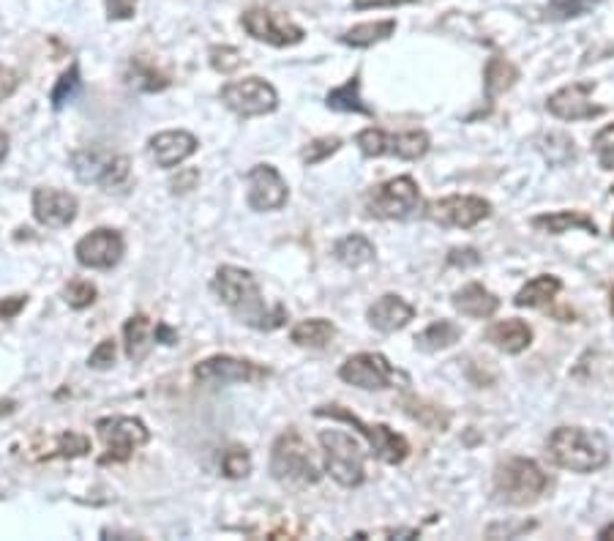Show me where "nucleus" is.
Here are the masks:
<instances>
[{
  "instance_id": "f257e3e1",
  "label": "nucleus",
  "mask_w": 614,
  "mask_h": 541,
  "mask_svg": "<svg viewBox=\"0 0 614 541\" xmlns=\"http://www.w3.org/2000/svg\"><path fill=\"white\" fill-rule=\"evenodd\" d=\"M213 290L232 315L257 331H276L287 323V309L282 304L268 307L257 279L246 268L222 266L213 276Z\"/></svg>"
},
{
  "instance_id": "f03ea898",
  "label": "nucleus",
  "mask_w": 614,
  "mask_h": 541,
  "mask_svg": "<svg viewBox=\"0 0 614 541\" xmlns=\"http://www.w3.org/2000/svg\"><path fill=\"white\" fill-rule=\"evenodd\" d=\"M557 468L571 473H598L609 465V443L601 432L584 427H557L546 440Z\"/></svg>"
},
{
  "instance_id": "7ed1b4c3",
  "label": "nucleus",
  "mask_w": 614,
  "mask_h": 541,
  "mask_svg": "<svg viewBox=\"0 0 614 541\" xmlns=\"http://www.w3.org/2000/svg\"><path fill=\"white\" fill-rule=\"evenodd\" d=\"M549 490H552L549 473L527 457H511L494 470V495L508 506H533Z\"/></svg>"
},
{
  "instance_id": "20e7f679",
  "label": "nucleus",
  "mask_w": 614,
  "mask_h": 541,
  "mask_svg": "<svg viewBox=\"0 0 614 541\" xmlns=\"http://www.w3.org/2000/svg\"><path fill=\"white\" fill-rule=\"evenodd\" d=\"M320 446L325 454V473L331 476L339 487L355 490L366 479V451L344 429H323L320 432Z\"/></svg>"
},
{
  "instance_id": "39448f33",
  "label": "nucleus",
  "mask_w": 614,
  "mask_h": 541,
  "mask_svg": "<svg viewBox=\"0 0 614 541\" xmlns=\"http://www.w3.org/2000/svg\"><path fill=\"white\" fill-rule=\"evenodd\" d=\"M271 473L273 479L287 487H309L320 481V468L314 465L312 451L306 446L298 429H287L276 438L271 449Z\"/></svg>"
},
{
  "instance_id": "423d86ee",
  "label": "nucleus",
  "mask_w": 614,
  "mask_h": 541,
  "mask_svg": "<svg viewBox=\"0 0 614 541\" xmlns=\"http://www.w3.org/2000/svg\"><path fill=\"white\" fill-rule=\"evenodd\" d=\"M314 416L320 419H333V421H344L361 432L363 438L369 440V449L377 460H383L385 465H402L407 457H410V443L404 435L393 432L388 424H366L361 416H355L342 405H323V408L314 410Z\"/></svg>"
},
{
  "instance_id": "0eeeda50",
  "label": "nucleus",
  "mask_w": 614,
  "mask_h": 541,
  "mask_svg": "<svg viewBox=\"0 0 614 541\" xmlns=\"http://www.w3.org/2000/svg\"><path fill=\"white\" fill-rule=\"evenodd\" d=\"M71 170L82 184L101 186L104 192H112L129 181L131 162L129 156L110 154L101 148H80L71 154Z\"/></svg>"
},
{
  "instance_id": "6e6552de",
  "label": "nucleus",
  "mask_w": 614,
  "mask_h": 541,
  "mask_svg": "<svg viewBox=\"0 0 614 541\" xmlns=\"http://www.w3.org/2000/svg\"><path fill=\"white\" fill-rule=\"evenodd\" d=\"M355 145L361 148L363 156H396V159H404V162H418V159L429 154L432 140H429V134L421 132V129L391 134L372 126V129L358 132Z\"/></svg>"
},
{
  "instance_id": "1a4fd4ad",
  "label": "nucleus",
  "mask_w": 614,
  "mask_h": 541,
  "mask_svg": "<svg viewBox=\"0 0 614 541\" xmlns=\"http://www.w3.org/2000/svg\"><path fill=\"white\" fill-rule=\"evenodd\" d=\"M421 205V189L410 175H399L377 184L366 194V214L374 219H404Z\"/></svg>"
},
{
  "instance_id": "9d476101",
  "label": "nucleus",
  "mask_w": 614,
  "mask_h": 541,
  "mask_svg": "<svg viewBox=\"0 0 614 541\" xmlns=\"http://www.w3.org/2000/svg\"><path fill=\"white\" fill-rule=\"evenodd\" d=\"M96 432H99L101 443H104V457L101 462H126L131 460V454L142 449L151 432L142 424L140 419H131V416H110V419L96 421Z\"/></svg>"
},
{
  "instance_id": "9b49d317",
  "label": "nucleus",
  "mask_w": 614,
  "mask_h": 541,
  "mask_svg": "<svg viewBox=\"0 0 614 541\" xmlns=\"http://www.w3.org/2000/svg\"><path fill=\"white\" fill-rule=\"evenodd\" d=\"M222 102L232 113L241 118H257V115H271L279 107V93L271 82L262 77H246V80L227 82L222 88Z\"/></svg>"
},
{
  "instance_id": "f8f14e48",
  "label": "nucleus",
  "mask_w": 614,
  "mask_h": 541,
  "mask_svg": "<svg viewBox=\"0 0 614 541\" xmlns=\"http://www.w3.org/2000/svg\"><path fill=\"white\" fill-rule=\"evenodd\" d=\"M489 216H492V203L475 194H451L426 205V219H432L434 225L456 227V230H470Z\"/></svg>"
},
{
  "instance_id": "ddd939ff",
  "label": "nucleus",
  "mask_w": 614,
  "mask_h": 541,
  "mask_svg": "<svg viewBox=\"0 0 614 541\" xmlns=\"http://www.w3.org/2000/svg\"><path fill=\"white\" fill-rule=\"evenodd\" d=\"M241 25L252 39L265 41L271 47H295V44H301L306 39V31L301 25H295L287 14L265 9V6H254V9L243 11Z\"/></svg>"
},
{
  "instance_id": "4468645a",
  "label": "nucleus",
  "mask_w": 614,
  "mask_h": 541,
  "mask_svg": "<svg viewBox=\"0 0 614 541\" xmlns=\"http://www.w3.org/2000/svg\"><path fill=\"white\" fill-rule=\"evenodd\" d=\"M271 375L268 369L249 358L211 356L194 367V380L202 386H232V383H260Z\"/></svg>"
},
{
  "instance_id": "2eb2a0df",
  "label": "nucleus",
  "mask_w": 614,
  "mask_h": 541,
  "mask_svg": "<svg viewBox=\"0 0 614 541\" xmlns=\"http://www.w3.org/2000/svg\"><path fill=\"white\" fill-rule=\"evenodd\" d=\"M126 244H123V235L110 227H99L85 238L77 241L74 246V255L82 268H93V271H110L121 263Z\"/></svg>"
},
{
  "instance_id": "dca6fc26",
  "label": "nucleus",
  "mask_w": 614,
  "mask_h": 541,
  "mask_svg": "<svg viewBox=\"0 0 614 541\" xmlns=\"http://www.w3.org/2000/svg\"><path fill=\"white\" fill-rule=\"evenodd\" d=\"M339 378L363 391H385L393 386L396 372L383 353H355L339 367Z\"/></svg>"
},
{
  "instance_id": "f3484780",
  "label": "nucleus",
  "mask_w": 614,
  "mask_h": 541,
  "mask_svg": "<svg viewBox=\"0 0 614 541\" xmlns=\"http://www.w3.org/2000/svg\"><path fill=\"white\" fill-rule=\"evenodd\" d=\"M246 203L252 211H279L290 200V189L273 164H254L246 175Z\"/></svg>"
},
{
  "instance_id": "a211bd4d",
  "label": "nucleus",
  "mask_w": 614,
  "mask_h": 541,
  "mask_svg": "<svg viewBox=\"0 0 614 541\" xmlns=\"http://www.w3.org/2000/svg\"><path fill=\"white\" fill-rule=\"evenodd\" d=\"M546 110L560 121H593L604 115V107L593 102V85L590 82H571L560 91H554L546 99Z\"/></svg>"
},
{
  "instance_id": "6ab92c4d",
  "label": "nucleus",
  "mask_w": 614,
  "mask_h": 541,
  "mask_svg": "<svg viewBox=\"0 0 614 541\" xmlns=\"http://www.w3.org/2000/svg\"><path fill=\"white\" fill-rule=\"evenodd\" d=\"M33 219L44 227H52V230H63L69 227L74 219H77V197L63 189H52V186H39L33 192L31 200Z\"/></svg>"
},
{
  "instance_id": "aec40b11",
  "label": "nucleus",
  "mask_w": 614,
  "mask_h": 541,
  "mask_svg": "<svg viewBox=\"0 0 614 541\" xmlns=\"http://www.w3.org/2000/svg\"><path fill=\"white\" fill-rule=\"evenodd\" d=\"M197 137L192 132H183V129H170V132L153 134L148 140V151H151L153 162L164 167V170H172L183 164L189 156L197 154Z\"/></svg>"
},
{
  "instance_id": "412c9836",
  "label": "nucleus",
  "mask_w": 614,
  "mask_h": 541,
  "mask_svg": "<svg viewBox=\"0 0 614 541\" xmlns=\"http://www.w3.org/2000/svg\"><path fill=\"white\" fill-rule=\"evenodd\" d=\"M413 317H415L413 304H407V301H404L402 296H396V293H385V296H380L372 307H369V312H366L369 326L377 328V331H383V334L402 331Z\"/></svg>"
},
{
  "instance_id": "4be33fe9",
  "label": "nucleus",
  "mask_w": 614,
  "mask_h": 541,
  "mask_svg": "<svg viewBox=\"0 0 614 541\" xmlns=\"http://www.w3.org/2000/svg\"><path fill=\"white\" fill-rule=\"evenodd\" d=\"M486 339L492 342L494 348L503 350L508 356H519L533 345V328L527 326L519 317H508V320H497L486 331Z\"/></svg>"
},
{
  "instance_id": "5701e85b",
  "label": "nucleus",
  "mask_w": 614,
  "mask_h": 541,
  "mask_svg": "<svg viewBox=\"0 0 614 541\" xmlns=\"http://www.w3.org/2000/svg\"><path fill=\"white\" fill-rule=\"evenodd\" d=\"M451 304L456 312H462L464 317H473V320H486L500 309V298L494 296L489 287L481 282H470L462 290H456L451 298Z\"/></svg>"
},
{
  "instance_id": "b1692460",
  "label": "nucleus",
  "mask_w": 614,
  "mask_h": 541,
  "mask_svg": "<svg viewBox=\"0 0 614 541\" xmlns=\"http://www.w3.org/2000/svg\"><path fill=\"white\" fill-rule=\"evenodd\" d=\"M123 339H126V358L140 364L151 353L156 342V326L148 315H134L123 326Z\"/></svg>"
},
{
  "instance_id": "393cba45",
  "label": "nucleus",
  "mask_w": 614,
  "mask_h": 541,
  "mask_svg": "<svg viewBox=\"0 0 614 541\" xmlns=\"http://www.w3.org/2000/svg\"><path fill=\"white\" fill-rule=\"evenodd\" d=\"M563 290V279L554 274H541L530 279L527 285H522V290L514 296V304L519 309H541L549 307L554 298L560 296Z\"/></svg>"
},
{
  "instance_id": "a878e982",
  "label": "nucleus",
  "mask_w": 614,
  "mask_h": 541,
  "mask_svg": "<svg viewBox=\"0 0 614 541\" xmlns=\"http://www.w3.org/2000/svg\"><path fill=\"white\" fill-rule=\"evenodd\" d=\"M535 230H544L549 235H563L568 230H584V233L598 235V225L593 222V216H587L584 211H552V214H541L533 219Z\"/></svg>"
},
{
  "instance_id": "bb28decb",
  "label": "nucleus",
  "mask_w": 614,
  "mask_h": 541,
  "mask_svg": "<svg viewBox=\"0 0 614 541\" xmlns=\"http://www.w3.org/2000/svg\"><path fill=\"white\" fill-rule=\"evenodd\" d=\"M333 337H336V326H333L331 320H325V317L301 320L298 326L292 328V334H290V339L295 342V345H301V348H314V350L328 348V345L333 342Z\"/></svg>"
},
{
  "instance_id": "cd10ccee",
  "label": "nucleus",
  "mask_w": 614,
  "mask_h": 541,
  "mask_svg": "<svg viewBox=\"0 0 614 541\" xmlns=\"http://www.w3.org/2000/svg\"><path fill=\"white\" fill-rule=\"evenodd\" d=\"M393 33H396V20L361 22V25L350 28V31H344L342 36H339V41L347 44V47L363 50V47H374V44H380V41L391 39Z\"/></svg>"
},
{
  "instance_id": "c85d7f7f",
  "label": "nucleus",
  "mask_w": 614,
  "mask_h": 541,
  "mask_svg": "<svg viewBox=\"0 0 614 541\" xmlns=\"http://www.w3.org/2000/svg\"><path fill=\"white\" fill-rule=\"evenodd\" d=\"M333 255H336V260H339L342 266L361 268L366 266V263H372L377 252H374V244L366 238V235L353 233V235H344V238L336 241Z\"/></svg>"
},
{
  "instance_id": "c756f323",
  "label": "nucleus",
  "mask_w": 614,
  "mask_h": 541,
  "mask_svg": "<svg viewBox=\"0 0 614 541\" xmlns=\"http://www.w3.org/2000/svg\"><path fill=\"white\" fill-rule=\"evenodd\" d=\"M459 339H462V328L456 326L453 320H437L415 337V345L426 350V353H437V350L453 348Z\"/></svg>"
},
{
  "instance_id": "7c9ffc66",
  "label": "nucleus",
  "mask_w": 614,
  "mask_h": 541,
  "mask_svg": "<svg viewBox=\"0 0 614 541\" xmlns=\"http://www.w3.org/2000/svg\"><path fill=\"white\" fill-rule=\"evenodd\" d=\"M325 104H328L331 110H336V113L374 115L361 99V77H358V74H355V77H350V80L344 82V85H339V88H333V91L328 93Z\"/></svg>"
},
{
  "instance_id": "2f4dec72",
  "label": "nucleus",
  "mask_w": 614,
  "mask_h": 541,
  "mask_svg": "<svg viewBox=\"0 0 614 541\" xmlns=\"http://www.w3.org/2000/svg\"><path fill=\"white\" fill-rule=\"evenodd\" d=\"M129 85H134V88H140V91L145 93H156L164 91V88L170 85V77H167L151 58L140 55V58H134L129 66Z\"/></svg>"
},
{
  "instance_id": "473e14b6",
  "label": "nucleus",
  "mask_w": 614,
  "mask_h": 541,
  "mask_svg": "<svg viewBox=\"0 0 614 541\" xmlns=\"http://www.w3.org/2000/svg\"><path fill=\"white\" fill-rule=\"evenodd\" d=\"M80 91H82L80 66H77V63H71L69 69L58 77L55 88H52V93H50L52 107H55V110H61V107H66L69 102H74V99L80 96Z\"/></svg>"
},
{
  "instance_id": "72a5a7b5",
  "label": "nucleus",
  "mask_w": 614,
  "mask_h": 541,
  "mask_svg": "<svg viewBox=\"0 0 614 541\" xmlns=\"http://www.w3.org/2000/svg\"><path fill=\"white\" fill-rule=\"evenodd\" d=\"M516 77H519V72L505 58H492L489 66H486V91L494 99L497 93L508 91L516 82Z\"/></svg>"
},
{
  "instance_id": "f704fd0d",
  "label": "nucleus",
  "mask_w": 614,
  "mask_h": 541,
  "mask_svg": "<svg viewBox=\"0 0 614 541\" xmlns=\"http://www.w3.org/2000/svg\"><path fill=\"white\" fill-rule=\"evenodd\" d=\"M404 408L415 421H421L423 427L437 429V432H443L448 427V413L437 408V405H429L423 399H404Z\"/></svg>"
},
{
  "instance_id": "c9c22d12",
  "label": "nucleus",
  "mask_w": 614,
  "mask_h": 541,
  "mask_svg": "<svg viewBox=\"0 0 614 541\" xmlns=\"http://www.w3.org/2000/svg\"><path fill=\"white\" fill-rule=\"evenodd\" d=\"M222 473L227 479H246L252 473V457L243 446H230L222 454Z\"/></svg>"
},
{
  "instance_id": "e433bc0d",
  "label": "nucleus",
  "mask_w": 614,
  "mask_h": 541,
  "mask_svg": "<svg viewBox=\"0 0 614 541\" xmlns=\"http://www.w3.org/2000/svg\"><path fill=\"white\" fill-rule=\"evenodd\" d=\"M339 148H342V140H339V137H317V140H312V143L303 148L301 159L303 164L314 167V164L325 162L328 156L336 154Z\"/></svg>"
},
{
  "instance_id": "4c0bfd02",
  "label": "nucleus",
  "mask_w": 614,
  "mask_h": 541,
  "mask_svg": "<svg viewBox=\"0 0 614 541\" xmlns=\"http://www.w3.org/2000/svg\"><path fill=\"white\" fill-rule=\"evenodd\" d=\"M208 58H211V66L219 74H232V72H238V69L243 66L241 50L227 47V44H216V47H211Z\"/></svg>"
},
{
  "instance_id": "58836bf2",
  "label": "nucleus",
  "mask_w": 614,
  "mask_h": 541,
  "mask_svg": "<svg viewBox=\"0 0 614 541\" xmlns=\"http://www.w3.org/2000/svg\"><path fill=\"white\" fill-rule=\"evenodd\" d=\"M96 296H99L96 285L85 282V279H74V282L63 290V298H66V304H69L71 309H88L93 301H96Z\"/></svg>"
},
{
  "instance_id": "ea45409f",
  "label": "nucleus",
  "mask_w": 614,
  "mask_h": 541,
  "mask_svg": "<svg viewBox=\"0 0 614 541\" xmlns=\"http://www.w3.org/2000/svg\"><path fill=\"white\" fill-rule=\"evenodd\" d=\"M593 154L601 164V170H614V123L604 126L593 137Z\"/></svg>"
},
{
  "instance_id": "a19ab883",
  "label": "nucleus",
  "mask_w": 614,
  "mask_h": 541,
  "mask_svg": "<svg viewBox=\"0 0 614 541\" xmlns=\"http://www.w3.org/2000/svg\"><path fill=\"white\" fill-rule=\"evenodd\" d=\"M88 451H91L88 438H82L77 432L61 435V443H58V454H61V457H82V454H88Z\"/></svg>"
},
{
  "instance_id": "79ce46f5",
  "label": "nucleus",
  "mask_w": 614,
  "mask_h": 541,
  "mask_svg": "<svg viewBox=\"0 0 614 541\" xmlns=\"http://www.w3.org/2000/svg\"><path fill=\"white\" fill-rule=\"evenodd\" d=\"M112 364H115V339H101L91 358H88V367L110 369Z\"/></svg>"
},
{
  "instance_id": "37998d69",
  "label": "nucleus",
  "mask_w": 614,
  "mask_h": 541,
  "mask_svg": "<svg viewBox=\"0 0 614 541\" xmlns=\"http://www.w3.org/2000/svg\"><path fill=\"white\" fill-rule=\"evenodd\" d=\"M110 20H131L137 11V0H104Z\"/></svg>"
},
{
  "instance_id": "c03bdc74",
  "label": "nucleus",
  "mask_w": 614,
  "mask_h": 541,
  "mask_svg": "<svg viewBox=\"0 0 614 541\" xmlns=\"http://www.w3.org/2000/svg\"><path fill=\"white\" fill-rule=\"evenodd\" d=\"M17 88H20V72H14L9 66H0V102L14 96Z\"/></svg>"
},
{
  "instance_id": "a18cd8bd",
  "label": "nucleus",
  "mask_w": 614,
  "mask_h": 541,
  "mask_svg": "<svg viewBox=\"0 0 614 541\" xmlns=\"http://www.w3.org/2000/svg\"><path fill=\"white\" fill-rule=\"evenodd\" d=\"M197 181H200V170L189 167V170L178 173V178H172L170 186L175 194H186V192H192V189H197Z\"/></svg>"
},
{
  "instance_id": "49530a36",
  "label": "nucleus",
  "mask_w": 614,
  "mask_h": 541,
  "mask_svg": "<svg viewBox=\"0 0 614 541\" xmlns=\"http://www.w3.org/2000/svg\"><path fill=\"white\" fill-rule=\"evenodd\" d=\"M25 307H28V296L0 298V320H11V317H17Z\"/></svg>"
},
{
  "instance_id": "de8ad7c7",
  "label": "nucleus",
  "mask_w": 614,
  "mask_h": 541,
  "mask_svg": "<svg viewBox=\"0 0 614 541\" xmlns=\"http://www.w3.org/2000/svg\"><path fill=\"white\" fill-rule=\"evenodd\" d=\"M410 3H418V0H353V9H396V6H410Z\"/></svg>"
},
{
  "instance_id": "09e8293b",
  "label": "nucleus",
  "mask_w": 614,
  "mask_h": 541,
  "mask_svg": "<svg viewBox=\"0 0 614 541\" xmlns=\"http://www.w3.org/2000/svg\"><path fill=\"white\" fill-rule=\"evenodd\" d=\"M481 257L475 255V249H451V255H448V263L451 266H475Z\"/></svg>"
},
{
  "instance_id": "8fccbe9b",
  "label": "nucleus",
  "mask_w": 614,
  "mask_h": 541,
  "mask_svg": "<svg viewBox=\"0 0 614 541\" xmlns=\"http://www.w3.org/2000/svg\"><path fill=\"white\" fill-rule=\"evenodd\" d=\"M6 156H9V134L0 132V164L6 162Z\"/></svg>"
},
{
  "instance_id": "3c124183",
  "label": "nucleus",
  "mask_w": 614,
  "mask_h": 541,
  "mask_svg": "<svg viewBox=\"0 0 614 541\" xmlns=\"http://www.w3.org/2000/svg\"><path fill=\"white\" fill-rule=\"evenodd\" d=\"M14 410V402H0V413H11Z\"/></svg>"
},
{
  "instance_id": "603ef678",
  "label": "nucleus",
  "mask_w": 614,
  "mask_h": 541,
  "mask_svg": "<svg viewBox=\"0 0 614 541\" xmlns=\"http://www.w3.org/2000/svg\"><path fill=\"white\" fill-rule=\"evenodd\" d=\"M609 312H612V317H614V287L609 290Z\"/></svg>"
},
{
  "instance_id": "864d4df0",
  "label": "nucleus",
  "mask_w": 614,
  "mask_h": 541,
  "mask_svg": "<svg viewBox=\"0 0 614 541\" xmlns=\"http://www.w3.org/2000/svg\"><path fill=\"white\" fill-rule=\"evenodd\" d=\"M612 235H614V222H612Z\"/></svg>"
},
{
  "instance_id": "5fc2aeb1",
  "label": "nucleus",
  "mask_w": 614,
  "mask_h": 541,
  "mask_svg": "<svg viewBox=\"0 0 614 541\" xmlns=\"http://www.w3.org/2000/svg\"><path fill=\"white\" fill-rule=\"evenodd\" d=\"M612 194H614V186H612Z\"/></svg>"
}]
</instances>
